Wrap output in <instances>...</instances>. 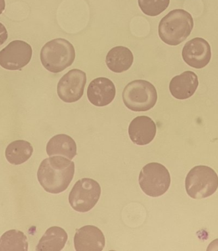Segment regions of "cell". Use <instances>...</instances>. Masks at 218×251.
<instances>
[{"label": "cell", "instance_id": "2e32d148", "mask_svg": "<svg viewBox=\"0 0 218 251\" xmlns=\"http://www.w3.org/2000/svg\"><path fill=\"white\" fill-rule=\"evenodd\" d=\"M133 59V54L129 48L117 46L107 54L106 64L109 70L115 73H122L131 68Z\"/></svg>", "mask_w": 218, "mask_h": 251}, {"label": "cell", "instance_id": "9a60e30c", "mask_svg": "<svg viewBox=\"0 0 218 251\" xmlns=\"http://www.w3.org/2000/svg\"><path fill=\"white\" fill-rule=\"evenodd\" d=\"M46 151L49 157L62 155L72 160L77 155L76 143L68 135H56L48 142Z\"/></svg>", "mask_w": 218, "mask_h": 251}, {"label": "cell", "instance_id": "6da1fadb", "mask_svg": "<svg viewBox=\"0 0 218 251\" xmlns=\"http://www.w3.org/2000/svg\"><path fill=\"white\" fill-rule=\"evenodd\" d=\"M74 174V162L61 156H52L41 162L37 178L46 192L57 195L66 191Z\"/></svg>", "mask_w": 218, "mask_h": 251}, {"label": "cell", "instance_id": "ac0fdd59", "mask_svg": "<svg viewBox=\"0 0 218 251\" xmlns=\"http://www.w3.org/2000/svg\"><path fill=\"white\" fill-rule=\"evenodd\" d=\"M33 152L30 143L24 140H17L10 143L5 151V157L12 165H20L28 161Z\"/></svg>", "mask_w": 218, "mask_h": 251}, {"label": "cell", "instance_id": "9c48e42d", "mask_svg": "<svg viewBox=\"0 0 218 251\" xmlns=\"http://www.w3.org/2000/svg\"><path fill=\"white\" fill-rule=\"evenodd\" d=\"M87 74L79 69H72L61 78L58 84L59 98L65 102L73 103L80 100L87 84Z\"/></svg>", "mask_w": 218, "mask_h": 251}, {"label": "cell", "instance_id": "4fadbf2b", "mask_svg": "<svg viewBox=\"0 0 218 251\" xmlns=\"http://www.w3.org/2000/svg\"><path fill=\"white\" fill-rule=\"evenodd\" d=\"M130 138L139 146L150 144L156 134V126L151 118L140 116L135 118L130 124Z\"/></svg>", "mask_w": 218, "mask_h": 251}, {"label": "cell", "instance_id": "7402d4cb", "mask_svg": "<svg viewBox=\"0 0 218 251\" xmlns=\"http://www.w3.org/2000/svg\"><path fill=\"white\" fill-rule=\"evenodd\" d=\"M207 251H218V239L212 242L207 248Z\"/></svg>", "mask_w": 218, "mask_h": 251}, {"label": "cell", "instance_id": "30bf717a", "mask_svg": "<svg viewBox=\"0 0 218 251\" xmlns=\"http://www.w3.org/2000/svg\"><path fill=\"white\" fill-rule=\"evenodd\" d=\"M211 48L203 38L196 37L186 42L182 50L184 62L196 69L204 68L210 62Z\"/></svg>", "mask_w": 218, "mask_h": 251}, {"label": "cell", "instance_id": "5bb4252c", "mask_svg": "<svg viewBox=\"0 0 218 251\" xmlns=\"http://www.w3.org/2000/svg\"><path fill=\"white\" fill-rule=\"evenodd\" d=\"M198 78L192 71H185L173 77L169 84L172 96L178 100L192 98L198 87Z\"/></svg>", "mask_w": 218, "mask_h": 251}, {"label": "cell", "instance_id": "7c38bea8", "mask_svg": "<svg viewBox=\"0 0 218 251\" xmlns=\"http://www.w3.org/2000/svg\"><path fill=\"white\" fill-rule=\"evenodd\" d=\"M114 84L106 77H98L90 83L87 88L88 100L97 107H104L110 104L116 96Z\"/></svg>", "mask_w": 218, "mask_h": 251}, {"label": "cell", "instance_id": "52a82bcc", "mask_svg": "<svg viewBox=\"0 0 218 251\" xmlns=\"http://www.w3.org/2000/svg\"><path fill=\"white\" fill-rule=\"evenodd\" d=\"M101 192V187L97 181L91 178H82L75 183L70 191L69 202L77 212H87L97 203Z\"/></svg>", "mask_w": 218, "mask_h": 251}, {"label": "cell", "instance_id": "5b68a950", "mask_svg": "<svg viewBox=\"0 0 218 251\" xmlns=\"http://www.w3.org/2000/svg\"><path fill=\"white\" fill-rule=\"evenodd\" d=\"M186 193L193 199L209 197L218 188V176L209 166H197L188 173L185 180Z\"/></svg>", "mask_w": 218, "mask_h": 251}, {"label": "cell", "instance_id": "ffe728a7", "mask_svg": "<svg viewBox=\"0 0 218 251\" xmlns=\"http://www.w3.org/2000/svg\"><path fill=\"white\" fill-rule=\"evenodd\" d=\"M138 2L143 13L152 17L162 13L170 4V0H138Z\"/></svg>", "mask_w": 218, "mask_h": 251}, {"label": "cell", "instance_id": "e0dca14e", "mask_svg": "<svg viewBox=\"0 0 218 251\" xmlns=\"http://www.w3.org/2000/svg\"><path fill=\"white\" fill-rule=\"evenodd\" d=\"M68 235L64 229L58 226L49 227L38 244L36 251H60L65 248Z\"/></svg>", "mask_w": 218, "mask_h": 251}, {"label": "cell", "instance_id": "7a4b0ae2", "mask_svg": "<svg viewBox=\"0 0 218 251\" xmlns=\"http://www.w3.org/2000/svg\"><path fill=\"white\" fill-rule=\"evenodd\" d=\"M194 27V18L189 12L183 9L173 10L161 20L159 36L168 45L178 46L189 37Z\"/></svg>", "mask_w": 218, "mask_h": 251}, {"label": "cell", "instance_id": "8fae6325", "mask_svg": "<svg viewBox=\"0 0 218 251\" xmlns=\"http://www.w3.org/2000/svg\"><path fill=\"white\" fill-rule=\"evenodd\" d=\"M73 242L77 251H101L104 250L106 239L98 227L87 225L77 229Z\"/></svg>", "mask_w": 218, "mask_h": 251}, {"label": "cell", "instance_id": "3957f363", "mask_svg": "<svg viewBox=\"0 0 218 251\" xmlns=\"http://www.w3.org/2000/svg\"><path fill=\"white\" fill-rule=\"evenodd\" d=\"M75 58L74 47L64 39H56L47 42L41 51L42 64L52 73L65 70L72 65Z\"/></svg>", "mask_w": 218, "mask_h": 251}, {"label": "cell", "instance_id": "277c9868", "mask_svg": "<svg viewBox=\"0 0 218 251\" xmlns=\"http://www.w3.org/2000/svg\"><path fill=\"white\" fill-rule=\"evenodd\" d=\"M124 104L135 112L150 110L156 104L158 94L156 88L145 80H135L127 84L123 92Z\"/></svg>", "mask_w": 218, "mask_h": 251}, {"label": "cell", "instance_id": "ba28073f", "mask_svg": "<svg viewBox=\"0 0 218 251\" xmlns=\"http://www.w3.org/2000/svg\"><path fill=\"white\" fill-rule=\"evenodd\" d=\"M32 55L30 44L16 40L0 50V66L8 71L20 70L30 62Z\"/></svg>", "mask_w": 218, "mask_h": 251}, {"label": "cell", "instance_id": "8992f818", "mask_svg": "<svg viewBox=\"0 0 218 251\" xmlns=\"http://www.w3.org/2000/svg\"><path fill=\"white\" fill-rule=\"evenodd\" d=\"M140 188L146 195L156 198L164 195L171 183V175L165 166L151 162L144 166L138 178Z\"/></svg>", "mask_w": 218, "mask_h": 251}, {"label": "cell", "instance_id": "d6986e66", "mask_svg": "<svg viewBox=\"0 0 218 251\" xmlns=\"http://www.w3.org/2000/svg\"><path fill=\"white\" fill-rule=\"evenodd\" d=\"M28 250V238L22 231L11 229L0 238V251Z\"/></svg>", "mask_w": 218, "mask_h": 251}, {"label": "cell", "instance_id": "44dd1931", "mask_svg": "<svg viewBox=\"0 0 218 251\" xmlns=\"http://www.w3.org/2000/svg\"><path fill=\"white\" fill-rule=\"evenodd\" d=\"M8 34L7 28L0 23V46L3 45L8 39Z\"/></svg>", "mask_w": 218, "mask_h": 251}, {"label": "cell", "instance_id": "603a6c76", "mask_svg": "<svg viewBox=\"0 0 218 251\" xmlns=\"http://www.w3.org/2000/svg\"><path fill=\"white\" fill-rule=\"evenodd\" d=\"M5 0H0V15L3 13L5 9Z\"/></svg>", "mask_w": 218, "mask_h": 251}]
</instances>
